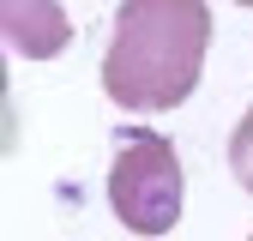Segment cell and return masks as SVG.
Segmentation results:
<instances>
[{
    "label": "cell",
    "mask_w": 253,
    "mask_h": 241,
    "mask_svg": "<svg viewBox=\"0 0 253 241\" xmlns=\"http://www.w3.org/2000/svg\"><path fill=\"white\" fill-rule=\"evenodd\" d=\"M211 48L205 0H121L103 48V90L115 109L163 115L193 97Z\"/></svg>",
    "instance_id": "cell-1"
},
{
    "label": "cell",
    "mask_w": 253,
    "mask_h": 241,
    "mask_svg": "<svg viewBox=\"0 0 253 241\" xmlns=\"http://www.w3.org/2000/svg\"><path fill=\"white\" fill-rule=\"evenodd\" d=\"M109 205L133 235H169L181 223V157L163 133L126 127L109 163Z\"/></svg>",
    "instance_id": "cell-2"
},
{
    "label": "cell",
    "mask_w": 253,
    "mask_h": 241,
    "mask_svg": "<svg viewBox=\"0 0 253 241\" xmlns=\"http://www.w3.org/2000/svg\"><path fill=\"white\" fill-rule=\"evenodd\" d=\"M0 30L24 60H54L73 42V18L60 12V0H0Z\"/></svg>",
    "instance_id": "cell-3"
},
{
    "label": "cell",
    "mask_w": 253,
    "mask_h": 241,
    "mask_svg": "<svg viewBox=\"0 0 253 241\" xmlns=\"http://www.w3.org/2000/svg\"><path fill=\"white\" fill-rule=\"evenodd\" d=\"M229 175L241 181V193H253V109L235 120V133H229Z\"/></svg>",
    "instance_id": "cell-4"
},
{
    "label": "cell",
    "mask_w": 253,
    "mask_h": 241,
    "mask_svg": "<svg viewBox=\"0 0 253 241\" xmlns=\"http://www.w3.org/2000/svg\"><path fill=\"white\" fill-rule=\"evenodd\" d=\"M241 6H253V0H241Z\"/></svg>",
    "instance_id": "cell-5"
},
{
    "label": "cell",
    "mask_w": 253,
    "mask_h": 241,
    "mask_svg": "<svg viewBox=\"0 0 253 241\" xmlns=\"http://www.w3.org/2000/svg\"><path fill=\"white\" fill-rule=\"evenodd\" d=\"M247 241H253V235H247Z\"/></svg>",
    "instance_id": "cell-6"
}]
</instances>
